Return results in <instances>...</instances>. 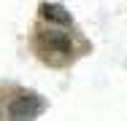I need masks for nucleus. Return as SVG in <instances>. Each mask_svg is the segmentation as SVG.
<instances>
[{"label": "nucleus", "instance_id": "f257e3e1", "mask_svg": "<svg viewBox=\"0 0 127 121\" xmlns=\"http://www.w3.org/2000/svg\"><path fill=\"white\" fill-rule=\"evenodd\" d=\"M43 110H46L43 97H38V94H19L16 100H11V105H8V119L11 121H35Z\"/></svg>", "mask_w": 127, "mask_h": 121}, {"label": "nucleus", "instance_id": "f03ea898", "mask_svg": "<svg viewBox=\"0 0 127 121\" xmlns=\"http://www.w3.org/2000/svg\"><path fill=\"white\" fill-rule=\"evenodd\" d=\"M41 16H43V22L49 24H57V27H70L73 24V16H70V11L65 8V5H60V3H41Z\"/></svg>", "mask_w": 127, "mask_h": 121}, {"label": "nucleus", "instance_id": "7ed1b4c3", "mask_svg": "<svg viewBox=\"0 0 127 121\" xmlns=\"http://www.w3.org/2000/svg\"><path fill=\"white\" fill-rule=\"evenodd\" d=\"M41 40H46L51 48H57L60 54H68L70 51V38L65 35V32H57V30H49V32H43L41 35Z\"/></svg>", "mask_w": 127, "mask_h": 121}]
</instances>
